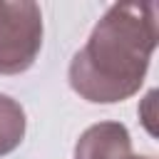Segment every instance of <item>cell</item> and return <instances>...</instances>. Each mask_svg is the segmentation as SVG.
<instances>
[{
	"instance_id": "cell-5",
	"label": "cell",
	"mask_w": 159,
	"mask_h": 159,
	"mask_svg": "<svg viewBox=\"0 0 159 159\" xmlns=\"http://www.w3.org/2000/svg\"><path fill=\"white\" fill-rule=\"evenodd\" d=\"M129 159H152V157H129Z\"/></svg>"
},
{
	"instance_id": "cell-3",
	"label": "cell",
	"mask_w": 159,
	"mask_h": 159,
	"mask_svg": "<svg viewBox=\"0 0 159 159\" xmlns=\"http://www.w3.org/2000/svg\"><path fill=\"white\" fill-rule=\"evenodd\" d=\"M129 132L122 124L102 122L89 127L80 137L75 147V159H129Z\"/></svg>"
},
{
	"instance_id": "cell-1",
	"label": "cell",
	"mask_w": 159,
	"mask_h": 159,
	"mask_svg": "<svg viewBox=\"0 0 159 159\" xmlns=\"http://www.w3.org/2000/svg\"><path fill=\"white\" fill-rule=\"evenodd\" d=\"M157 47V5L117 2L72 57L70 84L87 102H122L132 97Z\"/></svg>"
},
{
	"instance_id": "cell-2",
	"label": "cell",
	"mask_w": 159,
	"mask_h": 159,
	"mask_svg": "<svg viewBox=\"0 0 159 159\" xmlns=\"http://www.w3.org/2000/svg\"><path fill=\"white\" fill-rule=\"evenodd\" d=\"M42 47V12L35 2L0 0V75L25 72Z\"/></svg>"
},
{
	"instance_id": "cell-4",
	"label": "cell",
	"mask_w": 159,
	"mask_h": 159,
	"mask_svg": "<svg viewBox=\"0 0 159 159\" xmlns=\"http://www.w3.org/2000/svg\"><path fill=\"white\" fill-rule=\"evenodd\" d=\"M25 137V112L22 107L7 97L0 94V157L10 154Z\"/></svg>"
}]
</instances>
